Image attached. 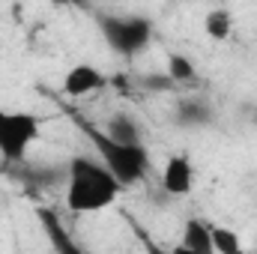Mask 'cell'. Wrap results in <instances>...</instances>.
Listing matches in <instances>:
<instances>
[{
  "instance_id": "cell-8",
  "label": "cell",
  "mask_w": 257,
  "mask_h": 254,
  "mask_svg": "<svg viewBox=\"0 0 257 254\" xmlns=\"http://www.w3.org/2000/svg\"><path fill=\"white\" fill-rule=\"evenodd\" d=\"M39 218H42V227H45V233H48V239H51V245H54V251H57V254H90V251H84V248L69 236V230L57 221V215H54V212L42 209V212H39Z\"/></svg>"
},
{
  "instance_id": "cell-5",
  "label": "cell",
  "mask_w": 257,
  "mask_h": 254,
  "mask_svg": "<svg viewBox=\"0 0 257 254\" xmlns=\"http://www.w3.org/2000/svg\"><path fill=\"white\" fill-rule=\"evenodd\" d=\"M105 84H108L105 72L96 69L93 63H78L63 75V93L69 99H81V96L99 93V90H105Z\"/></svg>"
},
{
  "instance_id": "cell-11",
  "label": "cell",
  "mask_w": 257,
  "mask_h": 254,
  "mask_svg": "<svg viewBox=\"0 0 257 254\" xmlns=\"http://www.w3.org/2000/svg\"><path fill=\"white\" fill-rule=\"evenodd\" d=\"M209 117H212V111L203 99H180L177 102L180 126H203V123H209Z\"/></svg>"
},
{
  "instance_id": "cell-3",
  "label": "cell",
  "mask_w": 257,
  "mask_h": 254,
  "mask_svg": "<svg viewBox=\"0 0 257 254\" xmlns=\"http://www.w3.org/2000/svg\"><path fill=\"white\" fill-rule=\"evenodd\" d=\"M42 135V120L30 111H6L0 108V159L21 162L30 147Z\"/></svg>"
},
{
  "instance_id": "cell-1",
  "label": "cell",
  "mask_w": 257,
  "mask_h": 254,
  "mask_svg": "<svg viewBox=\"0 0 257 254\" xmlns=\"http://www.w3.org/2000/svg\"><path fill=\"white\" fill-rule=\"evenodd\" d=\"M123 186L114 174L90 156H75L66 171V209L75 215H93L111 209L117 203Z\"/></svg>"
},
{
  "instance_id": "cell-12",
  "label": "cell",
  "mask_w": 257,
  "mask_h": 254,
  "mask_svg": "<svg viewBox=\"0 0 257 254\" xmlns=\"http://www.w3.org/2000/svg\"><path fill=\"white\" fill-rule=\"evenodd\" d=\"M212 254H245L239 233H236L233 227L215 224V227H212Z\"/></svg>"
},
{
  "instance_id": "cell-9",
  "label": "cell",
  "mask_w": 257,
  "mask_h": 254,
  "mask_svg": "<svg viewBox=\"0 0 257 254\" xmlns=\"http://www.w3.org/2000/svg\"><path fill=\"white\" fill-rule=\"evenodd\" d=\"M203 33L212 42H227L233 36V15L227 9H209L203 18Z\"/></svg>"
},
{
  "instance_id": "cell-6",
  "label": "cell",
  "mask_w": 257,
  "mask_h": 254,
  "mask_svg": "<svg viewBox=\"0 0 257 254\" xmlns=\"http://www.w3.org/2000/svg\"><path fill=\"white\" fill-rule=\"evenodd\" d=\"M162 189L171 197H186L194 189V168L186 156H171L162 168Z\"/></svg>"
},
{
  "instance_id": "cell-13",
  "label": "cell",
  "mask_w": 257,
  "mask_h": 254,
  "mask_svg": "<svg viewBox=\"0 0 257 254\" xmlns=\"http://www.w3.org/2000/svg\"><path fill=\"white\" fill-rule=\"evenodd\" d=\"M194 63L186 57V54H171L168 57V81H177V84H183V81H194Z\"/></svg>"
},
{
  "instance_id": "cell-15",
  "label": "cell",
  "mask_w": 257,
  "mask_h": 254,
  "mask_svg": "<svg viewBox=\"0 0 257 254\" xmlns=\"http://www.w3.org/2000/svg\"><path fill=\"white\" fill-rule=\"evenodd\" d=\"M171 254H192V251H186V248L180 245V248H171Z\"/></svg>"
},
{
  "instance_id": "cell-10",
  "label": "cell",
  "mask_w": 257,
  "mask_h": 254,
  "mask_svg": "<svg viewBox=\"0 0 257 254\" xmlns=\"http://www.w3.org/2000/svg\"><path fill=\"white\" fill-rule=\"evenodd\" d=\"M105 135L111 141H117V144H144L141 141V129L135 123V117H128V114H114L108 120V132Z\"/></svg>"
},
{
  "instance_id": "cell-2",
  "label": "cell",
  "mask_w": 257,
  "mask_h": 254,
  "mask_svg": "<svg viewBox=\"0 0 257 254\" xmlns=\"http://www.w3.org/2000/svg\"><path fill=\"white\" fill-rule=\"evenodd\" d=\"M90 141L96 144L99 162L114 174V180L128 189L147 180L150 174V153L144 144H117L105 132H90Z\"/></svg>"
},
{
  "instance_id": "cell-7",
  "label": "cell",
  "mask_w": 257,
  "mask_h": 254,
  "mask_svg": "<svg viewBox=\"0 0 257 254\" xmlns=\"http://www.w3.org/2000/svg\"><path fill=\"white\" fill-rule=\"evenodd\" d=\"M180 245L192 254H212V224H206L200 218H189L183 224V242Z\"/></svg>"
},
{
  "instance_id": "cell-14",
  "label": "cell",
  "mask_w": 257,
  "mask_h": 254,
  "mask_svg": "<svg viewBox=\"0 0 257 254\" xmlns=\"http://www.w3.org/2000/svg\"><path fill=\"white\" fill-rule=\"evenodd\" d=\"M144 248H147V254H171V248H162V245H156V242H144Z\"/></svg>"
},
{
  "instance_id": "cell-4",
  "label": "cell",
  "mask_w": 257,
  "mask_h": 254,
  "mask_svg": "<svg viewBox=\"0 0 257 254\" xmlns=\"http://www.w3.org/2000/svg\"><path fill=\"white\" fill-rule=\"evenodd\" d=\"M102 36H105V42L111 45L114 54L135 57L150 45L153 24L141 15H111V18L102 21Z\"/></svg>"
}]
</instances>
